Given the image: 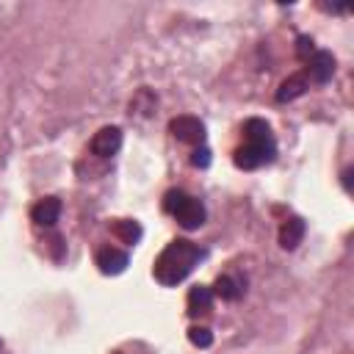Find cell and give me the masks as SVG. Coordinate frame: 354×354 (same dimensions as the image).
<instances>
[{
	"label": "cell",
	"instance_id": "obj_1",
	"mask_svg": "<svg viewBox=\"0 0 354 354\" xmlns=\"http://www.w3.org/2000/svg\"><path fill=\"white\" fill-rule=\"evenodd\" d=\"M202 254H205V252H202L194 241L177 238V241H171V243L155 257L152 274H155V279H158L160 285L171 288V285H177V282H183V279L194 271V266L202 260Z\"/></svg>",
	"mask_w": 354,
	"mask_h": 354
},
{
	"label": "cell",
	"instance_id": "obj_2",
	"mask_svg": "<svg viewBox=\"0 0 354 354\" xmlns=\"http://www.w3.org/2000/svg\"><path fill=\"white\" fill-rule=\"evenodd\" d=\"M169 130H171L174 138H180V141H185V144H199V147H202V141H205V124H202L196 116H188V113L174 116V119L169 122Z\"/></svg>",
	"mask_w": 354,
	"mask_h": 354
},
{
	"label": "cell",
	"instance_id": "obj_3",
	"mask_svg": "<svg viewBox=\"0 0 354 354\" xmlns=\"http://www.w3.org/2000/svg\"><path fill=\"white\" fill-rule=\"evenodd\" d=\"M177 221H180V227H185V230H196V227H202L205 224V218H207V210H205V205L199 202V199H194V196H183V202L174 207V213H171Z\"/></svg>",
	"mask_w": 354,
	"mask_h": 354
},
{
	"label": "cell",
	"instance_id": "obj_4",
	"mask_svg": "<svg viewBox=\"0 0 354 354\" xmlns=\"http://www.w3.org/2000/svg\"><path fill=\"white\" fill-rule=\"evenodd\" d=\"M274 155H277V152H268V149H263V147L246 144V147L235 149V158H232V160H235V166H238V169L252 171V169H260V166L271 163V160H274Z\"/></svg>",
	"mask_w": 354,
	"mask_h": 354
},
{
	"label": "cell",
	"instance_id": "obj_5",
	"mask_svg": "<svg viewBox=\"0 0 354 354\" xmlns=\"http://www.w3.org/2000/svg\"><path fill=\"white\" fill-rule=\"evenodd\" d=\"M88 147H91V152L97 158H111L122 147V130L119 127H102L100 133H94V138H91Z\"/></svg>",
	"mask_w": 354,
	"mask_h": 354
},
{
	"label": "cell",
	"instance_id": "obj_6",
	"mask_svg": "<svg viewBox=\"0 0 354 354\" xmlns=\"http://www.w3.org/2000/svg\"><path fill=\"white\" fill-rule=\"evenodd\" d=\"M243 133H246L249 144L263 147V149H268V152H277V141H274L271 127H268V122H266V119H257V116L246 119V122H243Z\"/></svg>",
	"mask_w": 354,
	"mask_h": 354
},
{
	"label": "cell",
	"instance_id": "obj_7",
	"mask_svg": "<svg viewBox=\"0 0 354 354\" xmlns=\"http://www.w3.org/2000/svg\"><path fill=\"white\" fill-rule=\"evenodd\" d=\"M307 72H310V80H315V83H329L332 75H335V55H332L329 50H315V53L310 55Z\"/></svg>",
	"mask_w": 354,
	"mask_h": 354
},
{
	"label": "cell",
	"instance_id": "obj_8",
	"mask_svg": "<svg viewBox=\"0 0 354 354\" xmlns=\"http://www.w3.org/2000/svg\"><path fill=\"white\" fill-rule=\"evenodd\" d=\"M58 216H61V199H55V196L39 199V202L33 205V210H30V218H33L39 227H53V224L58 221Z\"/></svg>",
	"mask_w": 354,
	"mask_h": 354
},
{
	"label": "cell",
	"instance_id": "obj_9",
	"mask_svg": "<svg viewBox=\"0 0 354 354\" xmlns=\"http://www.w3.org/2000/svg\"><path fill=\"white\" fill-rule=\"evenodd\" d=\"M94 260H97V266H100V271H102V274H122V271L127 268V263H130V257H127L124 252L113 249V246L100 249Z\"/></svg>",
	"mask_w": 354,
	"mask_h": 354
},
{
	"label": "cell",
	"instance_id": "obj_10",
	"mask_svg": "<svg viewBox=\"0 0 354 354\" xmlns=\"http://www.w3.org/2000/svg\"><path fill=\"white\" fill-rule=\"evenodd\" d=\"M304 238V221L301 218H285L282 227H279V246L282 249H296Z\"/></svg>",
	"mask_w": 354,
	"mask_h": 354
},
{
	"label": "cell",
	"instance_id": "obj_11",
	"mask_svg": "<svg viewBox=\"0 0 354 354\" xmlns=\"http://www.w3.org/2000/svg\"><path fill=\"white\" fill-rule=\"evenodd\" d=\"M210 307H213V290L207 285H194L188 290V315L210 313Z\"/></svg>",
	"mask_w": 354,
	"mask_h": 354
},
{
	"label": "cell",
	"instance_id": "obj_12",
	"mask_svg": "<svg viewBox=\"0 0 354 354\" xmlns=\"http://www.w3.org/2000/svg\"><path fill=\"white\" fill-rule=\"evenodd\" d=\"M111 232L122 241V243H138L141 241V235H144V230H141V224L138 221H133V218H116V221H111Z\"/></svg>",
	"mask_w": 354,
	"mask_h": 354
},
{
	"label": "cell",
	"instance_id": "obj_13",
	"mask_svg": "<svg viewBox=\"0 0 354 354\" xmlns=\"http://www.w3.org/2000/svg\"><path fill=\"white\" fill-rule=\"evenodd\" d=\"M304 91H307V77L304 75H290L288 80H282V86L277 91V100L279 102H290V100L301 97Z\"/></svg>",
	"mask_w": 354,
	"mask_h": 354
},
{
	"label": "cell",
	"instance_id": "obj_14",
	"mask_svg": "<svg viewBox=\"0 0 354 354\" xmlns=\"http://www.w3.org/2000/svg\"><path fill=\"white\" fill-rule=\"evenodd\" d=\"M213 293H216V296H221L224 301H235V299L243 293V288H241L232 277H218V279H216V285H213Z\"/></svg>",
	"mask_w": 354,
	"mask_h": 354
},
{
	"label": "cell",
	"instance_id": "obj_15",
	"mask_svg": "<svg viewBox=\"0 0 354 354\" xmlns=\"http://www.w3.org/2000/svg\"><path fill=\"white\" fill-rule=\"evenodd\" d=\"M188 340L196 346V348H207L213 346V332L207 326H191L188 329Z\"/></svg>",
	"mask_w": 354,
	"mask_h": 354
},
{
	"label": "cell",
	"instance_id": "obj_16",
	"mask_svg": "<svg viewBox=\"0 0 354 354\" xmlns=\"http://www.w3.org/2000/svg\"><path fill=\"white\" fill-rule=\"evenodd\" d=\"M210 160H213V158H210V149H207V147H196L194 155H191V163H194L196 169H207Z\"/></svg>",
	"mask_w": 354,
	"mask_h": 354
},
{
	"label": "cell",
	"instance_id": "obj_17",
	"mask_svg": "<svg viewBox=\"0 0 354 354\" xmlns=\"http://www.w3.org/2000/svg\"><path fill=\"white\" fill-rule=\"evenodd\" d=\"M183 196H185V191H177V188L166 191V196H163V207H166V213H174V207L183 202Z\"/></svg>",
	"mask_w": 354,
	"mask_h": 354
},
{
	"label": "cell",
	"instance_id": "obj_18",
	"mask_svg": "<svg viewBox=\"0 0 354 354\" xmlns=\"http://www.w3.org/2000/svg\"><path fill=\"white\" fill-rule=\"evenodd\" d=\"M313 50H315V47H313V39H310V36H299V41H296V53H299V58H307Z\"/></svg>",
	"mask_w": 354,
	"mask_h": 354
},
{
	"label": "cell",
	"instance_id": "obj_19",
	"mask_svg": "<svg viewBox=\"0 0 354 354\" xmlns=\"http://www.w3.org/2000/svg\"><path fill=\"white\" fill-rule=\"evenodd\" d=\"M343 185H346V191L351 188V169H346V171H343Z\"/></svg>",
	"mask_w": 354,
	"mask_h": 354
},
{
	"label": "cell",
	"instance_id": "obj_20",
	"mask_svg": "<svg viewBox=\"0 0 354 354\" xmlns=\"http://www.w3.org/2000/svg\"><path fill=\"white\" fill-rule=\"evenodd\" d=\"M0 346H3V343H0Z\"/></svg>",
	"mask_w": 354,
	"mask_h": 354
}]
</instances>
